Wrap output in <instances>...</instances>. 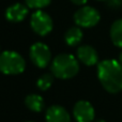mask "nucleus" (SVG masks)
<instances>
[{"mask_svg":"<svg viewBox=\"0 0 122 122\" xmlns=\"http://www.w3.org/2000/svg\"><path fill=\"white\" fill-rule=\"evenodd\" d=\"M74 21L80 28L95 27L101 20V14L93 6L82 5L74 13Z\"/></svg>","mask_w":122,"mask_h":122,"instance_id":"obj_4","label":"nucleus"},{"mask_svg":"<svg viewBox=\"0 0 122 122\" xmlns=\"http://www.w3.org/2000/svg\"><path fill=\"white\" fill-rule=\"evenodd\" d=\"M72 3L76 4V5H85L88 0H71Z\"/></svg>","mask_w":122,"mask_h":122,"instance_id":"obj_17","label":"nucleus"},{"mask_svg":"<svg viewBox=\"0 0 122 122\" xmlns=\"http://www.w3.org/2000/svg\"><path fill=\"white\" fill-rule=\"evenodd\" d=\"M27 122H32V121H27Z\"/></svg>","mask_w":122,"mask_h":122,"instance_id":"obj_21","label":"nucleus"},{"mask_svg":"<svg viewBox=\"0 0 122 122\" xmlns=\"http://www.w3.org/2000/svg\"><path fill=\"white\" fill-rule=\"evenodd\" d=\"M118 61L122 64V51L120 53V55H119V58H118Z\"/></svg>","mask_w":122,"mask_h":122,"instance_id":"obj_18","label":"nucleus"},{"mask_svg":"<svg viewBox=\"0 0 122 122\" xmlns=\"http://www.w3.org/2000/svg\"><path fill=\"white\" fill-rule=\"evenodd\" d=\"M73 117L76 122H93L95 112L92 104L85 100L76 102L73 107Z\"/></svg>","mask_w":122,"mask_h":122,"instance_id":"obj_7","label":"nucleus"},{"mask_svg":"<svg viewBox=\"0 0 122 122\" xmlns=\"http://www.w3.org/2000/svg\"><path fill=\"white\" fill-rule=\"evenodd\" d=\"M97 78L107 92L122 91V64L116 59H105L97 63Z\"/></svg>","mask_w":122,"mask_h":122,"instance_id":"obj_1","label":"nucleus"},{"mask_svg":"<svg viewBox=\"0 0 122 122\" xmlns=\"http://www.w3.org/2000/svg\"><path fill=\"white\" fill-rule=\"evenodd\" d=\"M51 71L56 78L71 79L79 72V63L73 55L62 53L56 56L51 61Z\"/></svg>","mask_w":122,"mask_h":122,"instance_id":"obj_2","label":"nucleus"},{"mask_svg":"<svg viewBox=\"0 0 122 122\" xmlns=\"http://www.w3.org/2000/svg\"><path fill=\"white\" fill-rule=\"evenodd\" d=\"M26 69V61L19 53L4 51L0 54V72L5 75H18Z\"/></svg>","mask_w":122,"mask_h":122,"instance_id":"obj_3","label":"nucleus"},{"mask_svg":"<svg viewBox=\"0 0 122 122\" xmlns=\"http://www.w3.org/2000/svg\"><path fill=\"white\" fill-rule=\"evenodd\" d=\"M78 60L87 66H92L99 63V54L92 46L82 44L76 51Z\"/></svg>","mask_w":122,"mask_h":122,"instance_id":"obj_9","label":"nucleus"},{"mask_svg":"<svg viewBox=\"0 0 122 122\" xmlns=\"http://www.w3.org/2000/svg\"><path fill=\"white\" fill-rule=\"evenodd\" d=\"M30 27L32 31L40 36H46L54 28V21L51 15L42 10H36L30 17Z\"/></svg>","mask_w":122,"mask_h":122,"instance_id":"obj_5","label":"nucleus"},{"mask_svg":"<svg viewBox=\"0 0 122 122\" xmlns=\"http://www.w3.org/2000/svg\"><path fill=\"white\" fill-rule=\"evenodd\" d=\"M82 38H84L82 30L78 26H74V27L69 28L64 33L65 44L71 47H75L77 45H79L82 41Z\"/></svg>","mask_w":122,"mask_h":122,"instance_id":"obj_11","label":"nucleus"},{"mask_svg":"<svg viewBox=\"0 0 122 122\" xmlns=\"http://www.w3.org/2000/svg\"><path fill=\"white\" fill-rule=\"evenodd\" d=\"M25 105L31 112H41L43 110V108H44L45 103H44V99L40 94L32 93V94H28L25 97Z\"/></svg>","mask_w":122,"mask_h":122,"instance_id":"obj_12","label":"nucleus"},{"mask_svg":"<svg viewBox=\"0 0 122 122\" xmlns=\"http://www.w3.org/2000/svg\"><path fill=\"white\" fill-rule=\"evenodd\" d=\"M54 79L55 76L53 75V73H45L42 74L36 80V87L40 89L41 91H47L54 84Z\"/></svg>","mask_w":122,"mask_h":122,"instance_id":"obj_14","label":"nucleus"},{"mask_svg":"<svg viewBox=\"0 0 122 122\" xmlns=\"http://www.w3.org/2000/svg\"><path fill=\"white\" fill-rule=\"evenodd\" d=\"M93 122H106V121L103 120V119H97V120H94Z\"/></svg>","mask_w":122,"mask_h":122,"instance_id":"obj_19","label":"nucleus"},{"mask_svg":"<svg viewBox=\"0 0 122 122\" xmlns=\"http://www.w3.org/2000/svg\"><path fill=\"white\" fill-rule=\"evenodd\" d=\"M29 14V8L27 4L24 3H14L12 5L8 6L4 12L6 20L10 23H20L23 21Z\"/></svg>","mask_w":122,"mask_h":122,"instance_id":"obj_8","label":"nucleus"},{"mask_svg":"<svg viewBox=\"0 0 122 122\" xmlns=\"http://www.w3.org/2000/svg\"><path fill=\"white\" fill-rule=\"evenodd\" d=\"M46 122H71V116L63 106L51 105L45 114Z\"/></svg>","mask_w":122,"mask_h":122,"instance_id":"obj_10","label":"nucleus"},{"mask_svg":"<svg viewBox=\"0 0 122 122\" xmlns=\"http://www.w3.org/2000/svg\"><path fill=\"white\" fill-rule=\"evenodd\" d=\"M97 1H108V0H97Z\"/></svg>","mask_w":122,"mask_h":122,"instance_id":"obj_20","label":"nucleus"},{"mask_svg":"<svg viewBox=\"0 0 122 122\" xmlns=\"http://www.w3.org/2000/svg\"><path fill=\"white\" fill-rule=\"evenodd\" d=\"M51 0H25V3L29 9H34V10H42L49 5Z\"/></svg>","mask_w":122,"mask_h":122,"instance_id":"obj_15","label":"nucleus"},{"mask_svg":"<svg viewBox=\"0 0 122 122\" xmlns=\"http://www.w3.org/2000/svg\"><path fill=\"white\" fill-rule=\"evenodd\" d=\"M29 57L34 65L39 69H45L51 63V53L49 47L42 42H36L29 49Z\"/></svg>","mask_w":122,"mask_h":122,"instance_id":"obj_6","label":"nucleus"},{"mask_svg":"<svg viewBox=\"0 0 122 122\" xmlns=\"http://www.w3.org/2000/svg\"><path fill=\"white\" fill-rule=\"evenodd\" d=\"M109 36L115 46L122 48V18L117 19L112 24Z\"/></svg>","mask_w":122,"mask_h":122,"instance_id":"obj_13","label":"nucleus"},{"mask_svg":"<svg viewBox=\"0 0 122 122\" xmlns=\"http://www.w3.org/2000/svg\"><path fill=\"white\" fill-rule=\"evenodd\" d=\"M107 4L112 10H117V9H120L122 6V0H108Z\"/></svg>","mask_w":122,"mask_h":122,"instance_id":"obj_16","label":"nucleus"}]
</instances>
